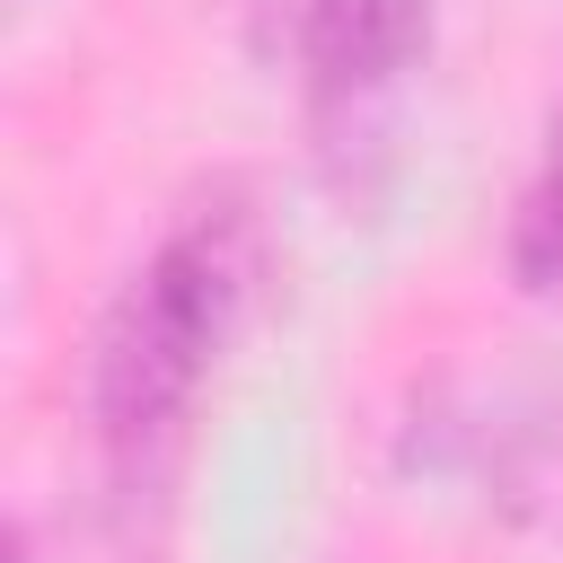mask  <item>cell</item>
I'll list each match as a JSON object with an SVG mask.
<instances>
[{"label": "cell", "mask_w": 563, "mask_h": 563, "mask_svg": "<svg viewBox=\"0 0 563 563\" xmlns=\"http://www.w3.org/2000/svg\"><path fill=\"white\" fill-rule=\"evenodd\" d=\"M510 282L554 299L563 290V106H554V132H545V158L519 194V220H510Z\"/></svg>", "instance_id": "3957f363"}, {"label": "cell", "mask_w": 563, "mask_h": 563, "mask_svg": "<svg viewBox=\"0 0 563 563\" xmlns=\"http://www.w3.org/2000/svg\"><path fill=\"white\" fill-rule=\"evenodd\" d=\"M422 44H431V0H308L299 9V79H308V123L325 158L378 132Z\"/></svg>", "instance_id": "7a4b0ae2"}, {"label": "cell", "mask_w": 563, "mask_h": 563, "mask_svg": "<svg viewBox=\"0 0 563 563\" xmlns=\"http://www.w3.org/2000/svg\"><path fill=\"white\" fill-rule=\"evenodd\" d=\"M246 290H255V211L238 185H211L150 246V264L114 290V308L97 325L88 413H97V449H106L114 493L158 484V466L176 457L194 387L220 361L229 325L246 317Z\"/></svg>", "instance_id": "6da1fadb"}]
</instances>
